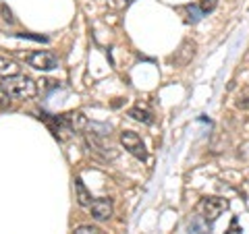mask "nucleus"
I'll return each mask as SVG.
<instances>
[{"label":"nucleus","instance_id":"obj_1","mask_svg":"<svg viewBox=\"0 0 249 234\" xmlns=\"http://www.w3.org/2000/svg\"><path fill=\"white\" fill-rule=\"evenodd\" d=\"M6 93L15 100H31L36 98L37 93V83L27 75H13V77H4L2 83H0Z\"/></svg>","mask_w":249,"mask_h":234},{"label":"nucleus","instance_id":"obj_2","mask_svg":"<svg viewBox=\"0 0 249 234\" xmlns=\"http://www.w3.org/2000/svg\"><path fill=\"white\" fill-rule=\"evenodd\" d=\"M227 209H229V201L222 197H204L197 203V214L204 217L208 224L216 222Z\"/></svg>","mask_w":249,"mask_h":234},{"label":"nucleus","instance_id":"obj_3","mask_svg":"<svg viewBox=\"0 0 249 234\" xmlns=\"http://www.w3.org/2000/svg\"><path fill=\"white\" fill-rule=\"evenodd\" d=\"M83 135H85V143H88V147L96 155H100L102 160H112L114 155H116V151L106 143V137L104 135H98V133H93L91 129H85Z\"/></svg>","mask_w":249,"mask_h":234},{"label":"nucleus","instance_id":"obj_4","mask_svg":"<svg viewBox=\"0 0 249 234\" xmlns=\"http://www.w3.org/2000/svg\"><path fill=\"white\" fill-rule=\"evenodd\" d=\"M121 145L137 160H145L147 158V150H145L143 139L139 137L135 131H123L121 133Z\"/></svg>","mask_w":249,"mask_h":234},{"label":"nucleus","instance_id":"obj_5","mask_svg":"<svg viewBox=\"0 0 249 234\" xmlns=\"http://www.w3.org/2000/svg\"><path fill=\"white\" fill-rule=\"evenodd\" d=\"M25 62L29 67L37 68V71H54V68H58V58L52 52H46V50H36L27 54Z\"/></svg>","mask_w":249,"mask_h":234},{"label":"nucleus","instance_id":"obj_6","mask_svg":"<svg viewBox=\"0 0 249 234\" xmlns=\"http://www.w3.org/2000/svg\"><path fill=\"white\" fill-rule=\"evenodd\" d=\"M89 212H91V217H96V220H110L112 212H114L112 199L110 197H98V199H93L91 205H89Z\"/></svg>","mask_w":249,"mask_h":234},{"label":"nucleus","instance_id":"obj_7","mask_svg":"<svg viewBox=\"0 0 249 234\" xmlns=\"http://www.w3.org/2000/svg\"><path fill=\"white\" fill-rule=\"evenodd\" d=\"M19 71H21V67L15 62L13 58H9V56H2L0 54V77H13V75H19Z\"/></svg>","mask_w":249,"mask_h":234},{"label":"nucleus","instance_id":"obj_8","mask_svg":"<svg viewBox=\"0 0 249 234\" xmlns=\"http://www.w3.org/2000/svg\"><path fill=\"white\" fill-rule=\"evenodd\" d=\"M129 116H131L133 120L142 122V124H152V122H154V114H152L150 110H145V108H142V106L131 108V110H129Z\"/></svg>","mask_w":249,"mask_h":234},{"label":"nucleus","instance_id":"obj_9","mask_svg":"<svg viewBox=\"0 0 249 234\" xmlns=\"http://www.w3.org/2000/svg\"><path fill=\"white\" fill-rule=\"evenodd\" d=\"M75 193H77V201H79L81 207H89V205H91V195H89L88 189L83 186L81 178H75Z\"/></svg>","mask_w":249,"mask_h":234},{"label":"nucleus","instance_id":"obj_10","mask_svg":"<svg viewBox=\"0 0 249 234\" xmlns=\"http://www.w3.org/2000/svg\"><path fill=\"white\" fill-rule=\"evenodd\" d=\"M189 234H212V232H210V224L199 216L189 222Z\"/></svg>","mask_w":249,"mask_h":234},{"label":"nucleus","instance_id":"obj_11","mask_svg":"<svg viewBox=\"0 0 249 234\" xmlns=\"http://www.w3.org/2000/svg\"><path fill=\"white\" fill-rule=\"evenodd\" d=\"M199 11L204 13V15H208V13H212L216 6H218V0H199Z\"/></svg>","mask_w":249,"mask_h":234},{"label":"nucleus","instance_id":"obj_12","mask_svg":"<svg viewBox=\"0 0 249 234\" xmlns=\"http://www.w3.org/2000/svg\"><path fill=\"white\" fill-rule=\"evenodd\" d=\"M75 234H104V232L100 228H96V226H77Z\"/></svg>","mask_w":249,"mask_h":234},{"label":"nucleus","instance_id":"obj_13","mask_svg":"<svg viewBox=\"0 0 249 234\" xmlns=\"http://www.w3.org/2000/svg\"><path fill=\"white\" fill-rule=\"evenodd\" d=\"M237 155H239V160H243V162L249 164V141H245V143H241V145H239Z\"/></svg>","mask_w":249,"mask_h":234},{"label":"nucleus","instance_id":"obj_14","mask_svg":"<svg viewBox=\"0 0 249 234\" xmlns=\"http://www.w3.org/2000/svg\"><path fill=\"white\" fill-rule=\"evenodd\" d=\"M237 108H241V110H249V91L241 93V96L237 98Z\"/></svg>","mask_w":249,"mask_h":234},{"label":"nucleus","instance_id":"obj_15","mask_svg":"<svg viewBox=\"0 0 249 234\" xmlns=\"http://www.w3.org/2000/svg\"><path fill=\"white\" fill-rule=\"evenodd\" d=\"M0 13H2V19L9 23V25H13L15 23V17H13V13H11V9L6 4H0Z\"/></svg>","mask_w":249,"mask_h":234},{"label":"nucleus","instance_id":"obj_16","mask_svg":"<svg viewBox=\"0 0 249 234\" xmlns=\"http://www.w3.org/2000/svg\"><path fill=\"white\" fill-rule=\"evenodd\" d=\"M9 106H11V96L0 87V110H4V108H9Z\"/></svg>","mask_w":249,"mask_h":234},{"label":"nucleus","instance_id":"obj_17","mask_svg":"<svg viewBox=\"0 0 249 234\" xmlns=\"http://www.w3.org/2000/svg\"><path fill=\"white\" fill-rule=\"evenodd\" d=\"M227 234H241V228H239V220H237V217H232L231 228L227 230Z\"/></svg>","mask_w":249,"mask_h":234},{"label":"nucleus","instance_id":"obj_18","mask_svg":"<svg viewBox=\"0 0 249 234\" xmlns=\"http://www.w3.org/2000/svg\"><path fill=\"white\" fill-rule=\"evenodd\" d=\"M19 37H25V40H36V42H48V37H44V35H31V33H19Z\"/></svg>","mask_w":249,"mask_h":234},{"label":"nucleus","instance_id":"obj_19","mask_svg":"<svg viewBox=\"0 0 249 234\" xmlns=\"http://www.w3.org/2000/svg\"><path fill=\"white\" fill-rule=\"evenodd\" d=\"M131 0H112V4L114 6H124V4H129Z\"/></svg>","mask_w":249,"mask_h":234}]
</instances>
